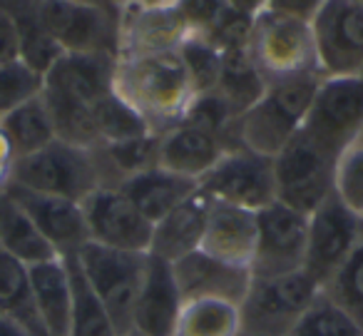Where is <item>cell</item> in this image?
Returning <instances> with one entry per match:
<instances>
[{
	"instance_id": "6da1fadb",
	"label": "cell",
	"mask_w": 363,
	"mask_h": 336,
	"mask_svg": "<svg viewBox=\"0 0 363 336\" xmlns=\"http://www.w3.org/2000/svg\"><path fill=\"white\" fill-rule=\"evenodd\" d=\"M112 90L155 135H164L179 125L197 97L179 53L117 58Z\"/></svg>"
},
{
	"instance_id": "7a4b0ae2",
	"label": "cell",
	"mask_w": 363,
	"mask_h": 336,
	"mask_svg": "<svg viewBox=\"0 0 363 336\" xmlns=\"http://www.w3.org/2000/svg\"><path fill=\"white\" fill-rule=\"evenodd\" d=\"M323 77L321 72H306L269 82L262 100L239 117V142L274 160L301 132Z\"/></svg>"
},
{
	"instance_id": "3957f363",
	"label": "cell",
	"mask_w": 363,
	"mask_h": 336,
	"mask_svg": "<svg viewBox=\"0 0 363 336\" xmlns=\"http://www.w3.org/2000/svg\"><path fill=\"white\" fill-rule=\"evenodd\" d=\"M13 185L65 197L82 205L92 192L105 187V180H102V167L95 147L87 150V147L55 140L35 155L16 160Z\"/></svg>"
},
{
	"instance_id": "277c9868",
	"label": "cell",
	"mask_w": 363,
	"mask_h": 336,
	"mask_svg": "<svg viewBox=\"0 0 363 336\" xmlns=\"http://www.w3.org/2000/svg\"><path fill=\"white\" fill-rule=\"evenodd\" d=\"M249 53L267 85L306 72H321L311 23L272 8L254 18Z\"/></svg>"
},
{
	"instance_id": "5b68a950",
	"label": "cell",
	"mask_w": 363,
	"mask_h": 336,
	"mask_svg": "<svg viewBox=\"0 0 363 336\" xmlns=\"http://www.w3.org/2000/svg\"><path fill=\"white\" fill-rule=\"evenodd\" d=\"M75 259L85 274L87 284L92 286L97 299L110 314L117 334H130L137 296H140L147 264H150V254L110 249V246L87 242L75 254Z\"/></svg>"
},
{
	"instance_id": "8992f818",
	"label": "cell",
	"mask_w": 363,
	"mask_h": 336,
	"mask_svg": "<svg viewBox=\"0 0 363 336\" xmlns=\"http://www.w3.org/2000/svg\"><path fill=\"white\" fill-rule=\"evenodd\" d=\"M318 294L321 286L303 269L269 279L252 276V286L239 306L242 331L262 336H289Z\"/></svg>"
},
{
	"instance_id": "52a82bcc",
	"label": "cell",
	"mask_w": 363,
	"mask_h": 336,
	"mask_svg": "<svg viewBox=\"0 0 363 336\" xmlns=\"http://www.w3.org/2000/svg\"><path fill=\"white\" fill-rule=\"evenodd\" d=\"M301 132L336 160L356 145L363 137V77H323Z\"/></svg>"
},
{
	"instance_id": "ba28073f",
	"label": "cell",
	"mask_w": 363,
	"mask_h": 336,
	"mask_svg": "<svg viewBox=\"0 0 363 336\" xmlns=\"http://www.w3.org/2000/svg\"><path fill=\"white\" fill-rule=\"evenodd\" d=\"M336 157L316 145L308 135L298 132L277 157V200L303 215H311L321 202L333 195Z\"/></svg>"
},
{
	"instance_id": "9c48e42d",
	"label": "cell",
	"mask_w": 363,
	"mask_h": 336,
	"mask_svg": "<svg viewBox=\"0 0 363 336\" xmlns=\"http://www.w3.org/2000/svg\"><path fill=\"white\" fill-rule=\"evenodd\" d=\"M43 21L62 53L112 55L120 53V13L70 0H43Z\"/></svg>"
},
{
	"instance_id": "30bf717a",
	"label": "cell",
	"mask_w": 363,
	"mask_h": 336,
	"mask_svg": "<svg viewBox=\"0 0 363 336\" xmlns=\"http://www.w3.org/2000/svg\"><path fill=\"white\" fill-rule=\"evenodd\" d=\"M199 187L212 200L224 202V205L262 212L264 207L277 202L274 160L247 147H237V150H229L199 180Z\"/></svg>"
},
{
	"instance_id": "8fae6325",
	"label": "cell",
	"mask_w": 363,
	"mask_h": 336,
	"mask_svg": "<svg viewBox=\"0 0 363 336\" xmlns=\"http://www.w3.org/2000/svg\"><path fill=\"white\" fill-rule=\"evenodd\" d=\"M318 67L326 77L361 75L363 70V0H326L313 16Z\"/></svg>"
},
{
	"instance_id": "7c38bea8",
	"label": "cell",
	"mask_w": 363,
	"mask_h": 336,
	"mask_svg": "<svg viewBox=\"0 0 363 336\" xmlns=\"http://www.w3.org/2000/svg\"><path fill=\"white\" fill-rule=\"evenodd\" d=\"M363 229V220L353 215L336 195L316 207L308 215V239L303 271L316 279V284L326 286L331 276L343 266L348 254L356 246Z\"/></svg>"
},
{
	"instance_id": "4fadbf2b",
	"label": "cell",
	"mask_w": 363,
	"mask_h": 336,
	"mask_svg": "<svg viewBox=\"0 0 363 336\" xmlns=\"http://www.w3.org/2000/svg\"><path fill=\"white\" fill-rule=\"evenodd\" d=\"M259 239L252 261L254 279L291 274L303 269L308 239V215L286 207L284 202L264 207L257 212Z\"/></svg>"
},
{
	"instance_id": "5bb4252c",
	"label": "cell",
	"mask_w": 363,
	"mask_h": 336,
	"mask_svg": "<svg viewBox=\"0 0 363 336\" xmlns=\"http://www.w3.org/2000/svg\"><path fill=\"white\" fill-rule=\"evenodd\" d=\"M90 242L110 249L150 254L155 224L117 187H100L82 202Z\"/></svg>"
},
{
	"instance_id": "9a60e30c",
	"label": "cell",
	"mask_w": 363,
	"mask_h": 336,
	"mask_svg": "<svg viewBox=\"0 0 363 336\" xmlns=\"http://www.w3.org/2000/svg\"><path fill=\"white\" fill-rule=\"evenodd\" d=\"M192 36L177 3L142 6L135 3L120 13V53L117 58H142L177 53Z\"/></svg>"
},
{
	"instance_id": "2e32d148",
	"label": "cell",
	"mask_w": 363,
	"mask_h": 336,
	"mask_svg": "<svg viewBox=\"0 0 363 336\" xmlns=\"http://www.w3.org/2000/svg\"><path fill=\"white\" fill-rule=\"evenodd\" d=\"M6 192L23 207V212L30 217L38 232L50 242L57 256H62V259L75 256L90 242L85 212H82L80 202L28 190V187L13 185V182L6 187Z\"/></svg>"
},
{
	"instance_id": "e0dca14e",
	"label": "cell",
	"mask_w": 363,
	"mask_h": 336,
	"mask_svg": "<svg viewBox=\"0 0 363 336\" xmlns=\"http://www.w3.org/2000/svg\"><path fill=\"white\" fill-rule=\"evenodd\" d=\"M177 286L182 299H219L229 304L242 306L249 286H252V271L244 266H234L207 251L197 249L192 254L182 256L172 264Z\"/></svg>"
},
{
	"instance_id": "ac0fdd59",
	"label": "cell",
	"mask_w": 363,
	"mask_h": 336,
	"mask_svg": "<svg viewBox=\"0 0 363 336\" xmlns=\"http://www.w3.org/2000/svg\"><path fill=\"white\" fill-rule=\"evenodd\" d=\"M117 58L112 55H75L62 53L45 72L43 92L75 105L95 107L105 95L112 92Z\"/></svg>"
},
{
	"instance_id": "d6986e66",
	"label": "cell",
	"mask_w": 363,
	"mask_h": 336,
	"mask_svg": "<svg viewBox=\"0 0 363 336\" xmlns=\"http://www.w3.org/2000/svg\"><path fill=\"white\" fill-rule=\"evenodd\" d=\"M182 306L184 299L177 286L172 264L150 254L147 274L132 316V331H140L145 336H174Z\"/></svg>"
},
{
	"instance_id": "ffe728a7",
	"label": "cell",
	"mask_w": 363,
	"mask_h": 336,
	"mask_svg": "<svg viewBox=\"0 0 363 336\" xmlns=\"http://www.w3.org/2000/svg\"><path fill=\"white\" fill-rule=\"evenodd\" d=\"M259 239V222L257 212L242 210V207L224 205V202H212L209 210L207 229L199 249L217 259L227 261L234 266H244L252 271V261L257 254Z\"/></svg>"
},
{
	"instance_id": "44dd1931",
	"label": "cell",
	"mask_w": 363,
	"mask_h": 336,
	"mask_svg": "<svg viewBox=\"0 0 363 336\" xmlns=\"http://www.w3.org/2000/svg\"><path fill=\"white\" fill-rule=\"evenodd\" d=\"M229 150H237V147L229 145L224 137L192 122H179L162 135L160 167L199 182Z\"/></svg>"
},
{
	"instance_id": "7402d4cb",
	"label": "cell",
	"mask_w": 363,
	"mask_h": 336,
	"mask_svg": "<svg viewBox=\"0 0 363 336\" xmlns=\"http://www.w3.org/2000/svg\"><path fill=\"white\" fill-rule=\"evenodd\" d=\"M212 202V197L199 187L189 200H184L164 220L157 222L155 232H152L150 254L174 264L182 256L197 251L202 246Z\"/></svg>"
},
{
	"instance_id": "603a6c76",
	"label": "cell",
	"mask_w": 363,
	"mask_h": 336,
	"mask_svg": "<svg viewBox=\"0 0 363 336\" xmlns=\"http://www.w3.org/2000/svg\"><path fill=\"white\" fill-rule=\"evenodd\" d=\"M30 269V291L35 314L40 319L48 336H67L72 311V281L67 259L55 256L43 264H33Z\"/></svg>"
},
{
	"instance_id": "cb8c5ba5",
	"label": "cell",
	"mask_w": 363,
	"mask_h": 336,
	"mask_svg": "<svg viewBox=\"0 0 363 336\" xmlns=\"http://www.w3.org/2000/svg\"><path fill=\"white\" fill-rule=\"evenodd\" d=\"M117 190H122V195L142 212L145 220L157 224L174 207L189 200L199 190V182L177 175V172H169L164 167H155V170H147L142 175L125 180Z\"/></svg>"
},
{
	"instance_id": "d4e9b609",
	"label": "cell",
	"mask_w": 363,
	"mask_h": 336,
	"mask_svg": "<svg viewBox=\"0 0 363 336\" xmlns=\"http://www.w3.org/2000/svg\"><path fill=\"white\" fill-rule=\"evenodd\" d=\"M0 11L8 13L21 38V58L45 75L62 55L43 21V0H0Z\"/></svg>"
},
{
	"instance_id": "484cf974",
	"label": "cell",
	"mask_w": 363,
	"mask_h": 336,
	"mask_svg": "<svg viewBox=\"0 0 363 336\" xmlns=\"http://www.w3.org/2000/svg\"><path fill=\"white\" fill-rule=\"evenodd\" d=\"M0 246L28 266L43 264L57 256L50 242L38 232L30 217L6 190L0 192Z\"/></svg>"
},
{
	"instance_id": "4316f807",
	"label": "cell",
	"mask_w": 363,
	"mask_h": 336,
	"mask_svg": "<svg viewBox=\"0 0 363 336\" xmlns=\"http://www.w3.org/2000/svg\"><path fill=\"white\" fill-rule=\"evenodd\" d=\"M214 92L227 102L237 117H242L262 100V95L267 92V80L259 72L249 48L222 53V75Z\"/></svg>"
},
{
	"instance_id": "83f0119b",
	"label": "cell",
	"mask_w": 363,
	"mask_h": 336,
	"mask_svg": "<svg viewBox=\"0 0 363 336\" xmlns=\"http://www.w3.org/2000/svg\"><path fill=\"white\" fill-rule=\"evenodd\" d=\"M0 314L16 319L33 336H48L33 304L30 269L3 246H0Z\"/></svg>"
},
{
	"instance_id": "f1b7e54d",
	"label": "cell",
	"mask_w": 363,
	"mask_h": 336,
	"mask_svg": "<svg viewBox=\"0 0 363 336\" xmlns=\"http://www.w3.org/2000/svg\"><path fill=\"white\" fill-rule=\"evenodd\" d=\"M0 122H3V130H6L18 160L28 155H35L43 147L52 145L57 140L55 127H52V117L48 112L43 95L26 102V105H21Z\"/></svg>"
},
{
	"instance_id": "f546056e",
	"label": "cell",
	"mask_w": 363,
	"mask_h": 336,
	"mask_svg": "<svg viewBox=\"0 0 363 336\" xmlns=\"http://www.w3.org/2000/svg\"><path fill=\"white\" fill-rule=\"evenodd\" d=\"M242 311L237 304L219 299L184 301L174 336H239Z\"/></svg>"
},
{
	"instance_id": "4dcf8cb0",
	"label": "cell",
	"mask_w": 363,
	"mask_h": 336,
	"mask_svg": "<svg viewBox=\"0 0 363 336\" xmlns=\"http://www.w3.org/2000/svg\"><path fill=\"white\" fill-rule=\"evenodd\" d=\"M67 269H70L72 281V311L67 336H120L107 309L87 284L75 256H67Z\"/></svg>"
},
{
	"instance_id": "1f68e13d",
	"label": "cell",
	"mask_w": 363,
	"mask_h": 336,
	"mask_svg": "<svg viewBox=\"0 0 363 336\" xmlns=\"http://www.w3.org/2000/svg\"><path fill=\"white\" fill-rule=\"evenodd\" d=\"M92 122H95V132L100 145H115V142L135 140V137L147 135V125L130 105L115 95H105L95 107H92Z\"/></svg>"
},
{
	"instance_id": "d6a6232c",
	"label": "cell",
	"mask_w": 363,
	"mask_h": 336,
	"mask_svg": "<svg viewBox=\"0 0 363 336\" xmlns=\"http://www.w3.org/2000/svg\"><path fill=\"white\" fill-rule=\"evenodd\" d=\"M323 294L336 301L363 331V229L348 259L323 286Z\"/></svg>"
},
{
	"instance_id": "836d02e7",
	"label": "cell",
	"mask_w": 363,
	"mask_h": 336,
	"mask_svg": "<svg viewBox=\"0 0 363 336\" xmlns=\"http://www.w3.org/2000/svg\"><path fill=\"white\" fill-rule=\"evenodd\" d=\"M289 336H363V331L321 289V294L303 311V316L298 319V324L294 326Z\"/></svg>"
},
{
	"instance_id": "e575fe53",
	"label": "cell",
	"mask_w": 363,
	"mask_h": 336,
	"mask_svg": "<svg viewBox=\"0 0 363 336\" xmlns=\"http://www.w3.org/2000/svg\"><path fill=\"white\" fill-rule=\"evenodd\" d=\"M45 75L30 67L26 60H13L0 65V120L26 102L43 95Z\"/></svg>"
},
{
	"instance_id": "d590c367",
	"label": "cell",
	"mask_w": 363,
	"mask_h": 336,
	"mask_svg": "<svg viewBox=\"0 0 363 336\" xmlns=\"http://www.w3.org/2000/svg\"><path fill=\"white\" fill-rule=\"evenodd\" d=\"M177 53H179L182 63L187 67V75L197 95L217 90L219 75H222V50H217L204 38L189 36Z\"/></svg>"
},
{
	"instance_id": "8d00e7d4",
	"label": "cell",
	"mask_w": 363,
	"mask_h": 336,
	"mask_svg": "<svg viewBox=\"0 0 363 336\" xmlns=\"http://www.w3.org/2000/svg\"><path fill=\"white\" fill-rule=\"evenodd\" d=\"M333 195L363 220V140L351 145L336 162Z\"/></svg>"
},
{
	"instance_id": "74e56055",
	"label": "cell",
	"mask_w": 363,
	"mask_h": 336,
	"mask_svg": "<svg viewBox=\"0 0 363 336\" xmlns=\"http://www.w3.org/2000/svg\"><path fill=\"white\" fill-rule=\"evenodd\" d=\"M252 28H254V18L244 16V13H237L234 8H227L222 13L214 28L209 33H204L207 43H212L217 50H239V48H249V40H252Z\"/></svg>"
},
{
	"instance_id": "f35d334b",
	"label": "cell",
	"mask_w": 363,
	"mask_h": 336,
	"mask_svg": "<svg viewBox=\"0 0 363 336\" xmlns=\"http://www.w3.org/2000/svg\"><path fill=\"white\" fill-rule=\"evenodd\" d=\"M177 8L184 16L192 36H204L227 11V0H177Z\"/></svg>"
},
{
	"instance_id": "ab89813d",
	"label": "cell",
	"mask_w": 363,
	"mask_h": 336,
	"mask_svg": "<svg viewBox=\"0 0 363 336\" xmlns=\"http://www.w3.org/2000/svg\"><path fill=\"white\" fill-rule=\"evenodd\" d=\"M13 60H21V38L8 13L0 11V65Z\"/></svg>"
},
{
	"instance_id": "60d3db41",
	"label": "cell",
	"mask_w": 363,
	"mask_h": 336,
	"mask_svg": "<svg viewBox=\"0 0 363 336\" xmlns=\"http://www.w3.org/2000/svg\"><path fill=\"white\" fill-rule=\"evenodd\" d=\"M326 0H272L269 8L272 11H279V13H286V16H294V18H301V21H313L318 11L323 8Z\"/></svg>"
},
{
	"instance_id": "b9f144b4",
	"label": "cell",
	"mask_w": 363,
	"mask_h": 336,
	"mask_svg": "<svg viewBox=\"0 0 363 336\" xmlns=\"http://www.w3.org/2000/svg\"><path fill=\"white\" fill-rule=\"evenodd\" d=\"M272 0H227V6L234 8L237 13H244L249 18H257L262 11H267Z\"/></svg>"
},
{
	"instance_id": "7bdbcfd3",
	"label": "cell",
	"mask_w": 363,
	"mask_h": 336,
	"mask_svg": "<svg viewBox=\"0 0 363 336\" xmlns=\"http://www.w3.org/2000/svg\"><path fill=\"white\" fill-rule=\"evenodd\" d=\"M16 150H13L11 140H8L6 130H3V122H0V167H16Z\"/></svg>"
},
{
	"instance_id": "ee69618b",
	"label": "cell",
	"mask_w": 363,
	"mask_h": 336,
	"mask_svg": "<svg viewBox=\"0 0 363 336\" xmlns=\"http://www.w3.org/2000/svg\"><path fill=\"white\" fill-rule=\"evenodd\" d=\"M0 336H33V334L23 324H18L16 319L0 314Z\"/></svg>"
},
{
	"instance_id": "f6af8a7d",
	"label": "cell",
	"mask_w": 363,
	"mask_h": 336,
	"mask_svg": "<svg viewBox=\"0 0 363 336\" xmlns=\"http://www.w3.org/2000/svg\"><path fill=\"white\" fill-rule=\"evenodd\" d=\"M107 3H110V8H115L117 13H122L130 6H135V3H140V0H107Z\"/></svg>"
},
{
	"instance_id": "bcb514c9",
	"label": "cell",
	"mask_w": 363,
	"mask_h": 336,
	"mask_svg": "<svg viewBox=\"0 0 363 336\" xmlns=\"http://www.w3.org/2000/svg\"><path fill=\"white\" fill-rule=\"evenodd\" d=\"M70 3H82V6H97V8H107V11H115V8H110L107 0H70Z\"/></svg>"
},
{
	"instance_id": "7dc6e473",
	"label": "cell",
	"mask_w": 363,
	"mask_h": 336,
	"mask_svg": "<svg viewBox=\"0 0 363 336\" xmlns=\"http://www.w3.org/2000/svg\"><path fill=\"white\" fill-rule=\"evenodd\" d=\"M142 6H172L177 0H140Z\"/></svg>"
},
{
	"instance_id": "c3c4849f",
	"label": "cell",
	"mask_w": 363,
	"mask_h": 336,
	"mask_svg": "<svg viewBox=\"0 0 363 336\" xmlns=\"http://www.w3.org/2000/svg\"><path fill=\"white\" fill-rule=\"evenodd\" d=\"M125 336H145V334H140V331H130V334H125Z\"/></svg>"
},
{
	"instance_id": "681fc988",
	"label": "cell",
	"mask_w": 363,
	"mask_h": 336,
	"mask_svg": "<svg viewBox=\"0 0 363 336\" xmlns=\"http://www.w3.org/2000/svg\"><path fill=\"white\" fill-rule=\"evenodd\" d=\"M239 336H262V334H249V331H242Z\"/></svg>"
},
{
	"instance_id": "f907efd6",
	"label": "cell",
	"mask_w": 363,
	"mask_h": 336,
	"mask_svg": "<svg viewBox=\"0 0 363 336\" xmlns=\"http://www.w3.org/2000/svg\"><path fill=\"white\" fill-rule=\"evenodd\" d=\"M361 77H363V70H361Z\"/></svg>"
},
{
	"instance_id": "816d5d0a",
	"label": "cell",
	"mask_w": 363,
	"mask_h": 336,
	"mask_svg": "<svg viewBox=\"0 0 363 336\" xmlns=\"http://www.w3.org/2000/svg\"><path fill=\"white\" fill-rule=\"evenodd\" d=\"M361 140H363V137H361Z\"/></svg>"
}]
</instances>
